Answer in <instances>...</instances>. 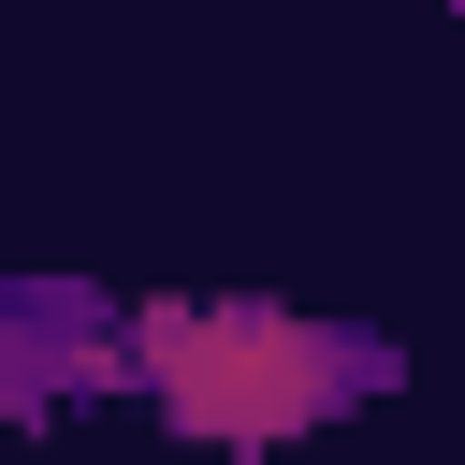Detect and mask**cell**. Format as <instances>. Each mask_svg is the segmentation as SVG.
I'll return each mask as SVG.
<instances>
[{"label":"cell","mask_w":465,"mask_h":465,"mask_svg":"<svg viewBox=\"0 0 465 465\" xmlns=\"http://www.w3.org/2000/svg\"><path fill=\"white\" fill-rule=\"evenodd\" d=\"M131 378L160 392L174 436L203 450H276L363 392H392V334L363 320H291V305H131Z\"/></svg>","instance_id":"6da1fadb"},{"label":"cell","mask_w":465,"mask_h":465,"mask_svg":"<svg viewBox=\"0 0 465 465\" xmlns=\"http://www.w3.org/2000/svg\"><path fill=\"white\" fill-rule=\"evenodd\" d=\"M73 378H131V320H116L87 276H15V291H0V407L44 421Z\"/></svg>","instance_id":"7a4b0ae2"}]
</instances>
